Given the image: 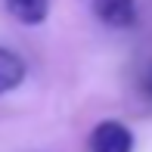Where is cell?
I'll return each mask as SVG.
<instances>
[{
	"instance_id": "obj_1",
	"label": "cell",
	"mask_w": 152,
	"mask_h": 152,
	"mask_svg": "<svg viewBox=\"0 0 152 152\" xmlns=\"http://www.w3.org/2000/svg\"><path fill=\"white\" fill-rule=\"evenodd\" d=\"M87 149L90 152H134V130L124 121L106 118L90 130Z\"/></svg>"
},
{
	"instance_id": "obj_2",
	"label": "cell",
	"mask_w": 152,
	"mask_h": 152,
	"mask_svg": "<svg viewBox=\"0 0 152 152\" xmlns=\"http://www.w3.org/2000/svg\"><path fill=\"white\" fill-rule=\"evenodd\" d=\"M87 10L99 19L106 28L115 31H127L137 25V0H84Z\"/></svg>"
},
{
	"instance_id": "obj_3",
	"label": "cell",
	"mask_w": 152,
	"mask_h": 152,
	"mask_svg": "<svg viewBox=\"0 0 152 152\" xmlns=\"http://www.w3.org/2000/svg\"><path fill=\"white\" fill-rule=\"evenodd\" d=\"M25 78H28V65H25V59L19 56L16 50H10V47L0 44V96L19 90V87L25 84Z\"/></svg>"
},
{
	"instance_id": "obj_4",
	"label": "cell",
	"mask_w": 152,
	"mask_h": 152,
	"mask_svg": "<svg viewBox=\"0 0 152 152\" xmlns=\"http://www.w3.org/2000/svg\"><path fill=\"white\" fill-rule=\"evenodd\" d=\"M3 6L22 25H44L50 16V0H3Z\"/></svg>"
},
{
	"instance_id": "obj_5",
	"label": "cell",
	"mask_w": 152,
	"mask_h": 152,
	"mask_svg": "<svg viewBox=\"0 0 152 152\" xmlns=\"http://www.w3.org/2000/svg\"><path fill=\"white\" fill-rule=\"evenodd\" d=\"M140 90H143V96H146V99H152V65L140 75Z\"/></svg>"
}]
</instances>
